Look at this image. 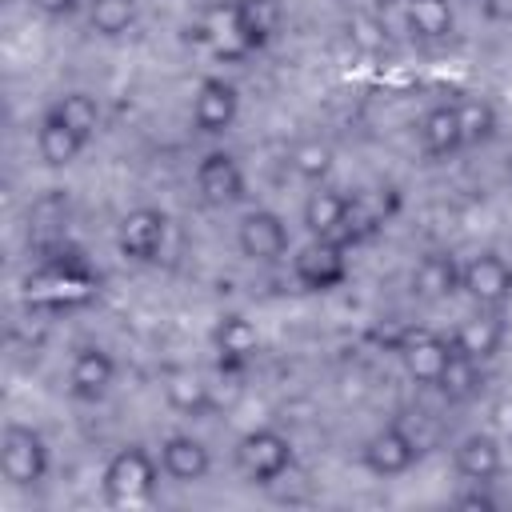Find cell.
Wrapping results in <instances>:
<instances>
[{
    "mask_svg": "<svg viewBox=\"0 0 512 512\" xmlns=\"http://www.w3.org/2000/svg\"><path fill=\"white\" fill-rule=\"evenodd\" d=\"M160 456H152L140 444H124L120 452H112V460L104 464L100 488L108 504H144L156 484H160Z\"/></svg>",
    "mask_w": 512,
    "mask_h": 512,
    "instance_id": "cell-1",
    "label": "cell"
},
{
    "mask_svg": "<svg viewBox=\"0 0 512 512\" xmlns=\"http://www.w3.org/2000/svg\"><path fill=\"white\" fill-rule=\"evenodd\" d=\"M236 468L248 484H276L292 468V440L276 428H252L236 440Z\"/></svg>",
    "mask_w": 512,
    "mask_h": 512,
    "instance_id": "cell-2",
    "label": "cell"
},
{
    "mask_svg": "<svg viewBox=\"0 0 512 512\" xmlns=\"http://www.w3.org/2000/svg\"><path fill=\"white\" fill-rule=\"evenodd\" d=\"M48 440L32 428V424H8L4 436H0V468H4V480L16 484V488H32L48 476Z\"/></svg>",
    "mask_w": 512,
    "mask_h": 512,
    "instance_id": "cell-3",
    "label": "cell"
},
{
    "mask_svg": "<svg viewBox=\"0 0 512 512\" xmlns=\"http://www.w3.org/2000/svg\"><path fill=\"white\" fill-rule=\"evenodd\" d=\"M292 280L304 292H332L348 280V244L332 236H312L292 256Z\"/></svg>",
    "mask_w": 512,
    "mask_h": 512,
    "instance_id": "cell-4",
    "label": "cell"
},
{
    "mask_svg": "<svg viewBox=\"0 0 512 512\" xmlns=\"http://www.w3.org/2000/svg\"><path fill=\"white\" fill-rule=\"evenodd\" d=\"M460 292L476 304V308H500L512 296V272L504 264L500 252L484 248L476 256H468L460 264Z\"/></svg>",
    "mask_w": 512,
    "mask_h": 512,
    "instance_id": "cell-5",
    "label": "cell"
},
{
    "mask_svg": "<svg viewBox=\"0 0 512 512\" xmlns=\"http://www.w3.org/2000/svg\"><path fill=\"white\" fill-rule=\"evenodd\" d=\"M164 240H168V216L160 208H132L120 216L116 224V248L124 260H136V264H148L164 252Z\"/></svg>",
    "mask_w": 512,
    "mask_h": 512,
    "instance_id": "cell-6",
    "label": "cell"
},
{
    "mask_svg": "<svg viewBox=\"0 0 512 512\" xmlns=\"http://www.w3.org/2000/svg\"><path fill=\"white\" fill-rule=\"evenodd\" d=\"M236 248L244 260L256 264H276L288 252V224L272 208H252L236 224Z\"/></svg>",
    "mask_w": 512,
    "mask_h": 512,
    "instance_id": "cell-7",
    "label": "cell"
},
{
    "mask_svg": "<svg viewBox=\"0 0 512 512\" xmlns=\"http://www.w3.org/2000/svg\"><path fill=\"white\" fill-rule=\"evenodd\" d=\"M416 456H420V440L400 424H384L380 432H372L360 452L372 476H404L416 464Z\"/></svg>",
    "mask_w": 512,
    "mask_h": 512,
    "instance_id": "cell-8",
    "label": "cell"
},
{
    "mask_svg": "<svg viewBox=\"0 0 512 512\" xmlns=\"http://www.w3.org/2000/svg\"><path fill=\"white\" fill-rule=\"evenodd\" d=\"M196 192L204 204L212 208H224V204H236L244 192H248V180H244V168L232 152H208L200 164H196Z\"/></svg>",
    "mask_w": 512,
    "mask_h": 512,
    "instance_id": "cell-9",
    "label": "cell"
},
{
    "mask_svg": "<svg viewBox=\"0 0 512 512\" xmlns=\"http://www.w3.org/2000/svg\"><path fill=\"white\" fill-rule=\"evenodd\" d=\"M240 116V92L232 80L224 76H204L196 96H192V124L208 136L232 128V120Z\"/></svg>",
    "mask_w": 512,
    "mask_h": 512,
    "instance_id": "cell-10",
    "label": "cell"
},
{
    "mask_svg": "<svg viewBox=\"0 0 512 512\" xmlns=\"http://www.w3.org/2000/svg\"><path fill=\"white\" fill-rule=\"evenodd\" d=\"M112 380H116V360H112L100 344L76 348V356H72V364H68V392H72V400L96 404V400L108 396Z\"/></svg>",
    "mask_w": 512,
    "mask_h": 512,
    "instance_id": "cell-11",
    "label": "cell"
},
{
    "mask_svg": "<svg viewBox=\"0 0 512 512\" xmlns=\"http://www.w3.org/2000/svg\"><path fill=\"white\" fill-rule=\"evenodd\" d=\"M160 468L176 484H200L212 472V452L204 440H196L188 432H172L160 440Z\"/></svg>",
    "mask_w": 512,
    "mask_h": 512,
    "instance_id": "cell-12",
    "label": "cell"
},
{
    "mask_svg": "<svg viewBox=\"0 0 512 512\" xmlns=\"http://www.w3.org/2000/svg\"><path fill=\"white\" fill-rule=\"evenodd\" d=\"M452 464L468 484H492L504 472V444L492 432H468L456 444Z\"/></svg>",
    "mask_w": 512,
    "mask_h": 512,
    "instance_id": "cell-13",
    "label": "cell"
},
{
    "mask_svg": "<svg viewBox=\"0 0 512 512\" xmlns=\"http://www.w3.org/2000/svg\"><path fill=\"white\" fill-rule=\"evenodd\" d=\"M400 360H404V372L416 380V384H436L440 380V372H444V364H448V352H452V340H444V336H436V332H424V328H416V332H408L404 340H400Z\"/></svg>",
    "mask_w": 512,
    "mask_h": 512,
    "instance_id": "cell-14",
    "label": "cell"
},
{
    "mask_svg": "<svg viewBox=\"0 0 512 512\" xmlns=\"http://www.w3.org/2000/svg\"><path fill=\"white\" fill-rule=\"evenodd\" d=\"M212 348L220 356V368H240V364H248L256 356L260 332L244 312H224L212 324Z\"/></svg>",
    "mask_w": 512,
    "mask_h": 512,
    "instance_id": "cell-15",
    "label": "cell"
},
{
    "mask_svg": "<svg viewBox=\"0 0 512 512\" xmlns=\"http://www.w3.org/2000/svg\"><path fill=\"white\" fill-rule=\"evenodd\" d=\"M420 148L424 156L432 160H444V156H456L464 148V128H460V112H456V100L452 104H432L424 116H420Z\"/></svg>",
    "mask_w": 512,
    "mask_h": 512,
    "instance_id": "cell-16",
    "label": "cell"
},
{
    "mask_svg": "<svg viewBox=\"0 0 512 512\" xmlns=\"http://www.w3.org/2000/svg\"><path fill=\"white\" fill-rule=\"evenodd\" d=\"M348 204H352V196H344V192H336V188H316V192H308L304 212H300V216H304V228H308L312 236H332V240L344 244Z\"/></svg>",
    "mask_w": 512,
    "mask_h": 512,
    "instance_id": "cell-17",
    "label": "cell"
},
{
    "mask_svg": "<svg viewBox=\"0 0 512 512\" xmlns=\"http://www.w3.org/2000/svg\"><path fill=\"white\" fill-rule=\"evenodd\" d=\"M412 288L424 300H448L460 292V264L452 252H424L412 268Z\"/></svg>",
    "mask_w": 512,
    "mask_h": 512,
    "instance_id": "cell-18",
    "label": "cell"
},
{
    "mask_svg": "<svg viewBox=\"0 0 512 512\" xmlns=\"http://www.w3.org/2000/svg\"><path fill=\"white\" fill-rule=\"evenodd\" d=\"M452 348H460L464 356L488 364V360L504 348V324H500V316H492V308H488V312L480 308L476 316H468V320L452 332Z\"/></svg>",
    "mask_w": 512,
    "mask_h": 512,
    "instance_id": "cell-19",
    "label": "cell"
},
{
    "mask_svg": "<svg viewBox=\"0 0 512 512\" xmlns=\"http://www.w3.org/2000/svg\"><path fill=\"white\" fill-rule=\"evenodd\" d=\"M232 12H236V24H240L248 52L268 48L280 32V20H284L280 0H232Z\"/></svg>",
    "mask_w": 512,
    "mask_h": 512,
    "instance_id": "cell-20",
    "label": "cell"
},
{
    "mask_svg": "<svg viewBox=\"0 0 512 512\" xmlns=\"http://www.w3.org/2000/svg\"><path fill=\"white\" fill-rule=\"evenodd\" d=\"M84 148H88V140L76 136L68 124H60L52 112L40 116V128H36V152H40V160H44L48 168H68Z\"/></svg>",
    "mask_w": 512,
    "mask_h": 512,
    "instance_id": "cell-21",
    "label": "cell"
},
{
    "mask_svg": "<svg viewBox=\"0 0 512 512\" xmlns=\"http://www.w3.org/2000/svg\"><path fill=\"white\" fill-rule=\"evenodd\" d=\"M164 400L184 416H208L212 412V392L192 368H168L164 372Z\"/></svg>",
    "mask_w": 512,
    "mask_h": 512,
    "instance_id": "cell-22",
    "label": "cell"
},
{
    "mask_svg": "<svg viewBox=\"0 0 512 512\" xmlns=\"http://www.w3.org/2000/svg\"><path fill=\"white\" fill-rule=\"evenodd\" d=\"M404 24L420 40H444L456 24L452 0H404Z\"/></svg>",
    "mask_w": 512,
    "mask_h": 512,
    "instance_id": "cell-23",
    "label": "cell"
},
{
    "mask_svg": "<svg viewBox=\"0 0 512 512\" xmlns=\"http://www.w3.org/2000/svg\"><path fill=\"white\" fill-rule=\"evenodd\" d=\"M48 112H52L60 124H68L76 136H84V140H92V136L100 132V104H96V96H88V92H64V96H56V100L48 104Z\"/></svg>",
    "mask_w": 512,
    "mask_h": 512,
    "instance_id": "cell-24",
    "label": "cell"
},
{
    "mask_svg": "<svg viewBox=\"0 0 512 512\" xmlns=\"http://www.w3.org/2000/svg\"><path fill=\"white\" fill-rule=\"evenodd\" d=\"M456 112H460V128H464V148L468 144H488L496 136V128H500V112L484 96H460Z\"/></svg>",
    "mask_w": 512,
    "mask_h": 512,
    "instance_id": "cell-25",
    "label": "cell"
},
{
    "mask_svg": "<svg viewBox=\"0 0 512 512\" xmlns=\"http://www.w3.org/2000/svg\"><path fill=\"white\" fill-rule=\"evenodd\" d=\"M436 388H440L448 400H468V396L480 388V360H472V356H464L460 348H452V352H448V364H444V372H440V380H436Z\"/></svg>",
    "mask_w": 512,
    "mask_h": 512,
    "instance_id": "cell-26",
    "label": "cell"
},
{
    "mask_svg": "<svg viewBox=\"0 0 512 512\" xmlns=\"http://www.w3.org/2000/svg\"><path fill=\"white\" fill-rule=\"evenodd\" d=\"M140 4L136 0H88V24L96 36H124L136 24Z\"/></svg>",
    "mask_w": 512,
    "mask_h": 512,
    "instance_id": "cell-27",
    "label": "cell"
},
{
    "mask_svg": "<svg viewBox=\"0 0 512 512\" xmlns=\"http://www.w3.org/2000/svg\"><path fill=\"white\" fill-rule=\"evenodd\" d=\"M332 160H336V152H332V144H324V140H300L296 148H292V156H288V164H292V172L300 176V180H308V184H324V176L332 172Z\"/></svg>",
    "mask_w": 512,
    "mask_h": 512,
    "instance_id": "cell-28",
    "label": "cell"
},
{
    "mask_svg": "<svg viewBox=\"0 0 512 512\" xmlns=\"http://www.w3.org/2000/svg\"><path fill=\"white\" fill-rule=\"evenodd\" d=\"M348 36H352L356 48H364V52H376V48L384 44V28H380L376 20H368V16H352V20H348Z\"/></svg>",
    "mask_w": 512,
    "mask_h": 512,
    "instance_id": "cell-29",
    "label": "cell"
},
{
    "mask_svg": "<svg viewBox=\"0 0 512 512\" xmlns=\"http://www.w3.org/2000/svg\"><path fill=\"white\" fill-rule=\"evenodd\" d=\"M456 504H460V508H484V512H492V508H496V496L488 492V484H472L468 492L456 496Z\"/></svg>",
    "mask_w": 512,
    "mask_h": 512,
    "instance_id": "cell-30",
    "label": "cell"
},
{
    "mask_svg": "<svg viewBox=\"0 0 512 512\" xmlns=\"http://www.w3.org/2000/svg\"><path fill=\"white\" fill-rule=\"evenodd\" d=\"M76 4L80 0H32V8H40L44 16H68V12H76Z\"/></svg>",
    "mask_w": 512,
    "mask_h": 512,
    "instance_id": "cell-31",
    "label": "cell"
},
{
    "mask_svg": "<svg viewBox=\"0 0 512 512\" xmlns=\"http://www.w3.org/2000/svg\"><path fill=\"white\" fill-rule=\"evenodd\" d=\"M496 424H500V432L512 440V400H500V404H496Z\"/></svg>",
    "mask_w": 512,
    "mask_h": 512,
    "instance_id": "cell-32",
    "label": "cell"
},
{
    "mask_svg": "<svg viewBox=\"0 0 512 512\" xmlns=\"http://www.w3.org/2000/svg\"><path fill=\"white\" fill-rule=\"evenodd\" d=\"M500 256H504V264H508V272H512V240L504 244V252H500Z\"/></svg>",
    "mask_w": 512,
    "mask_h": 512,
    "instance_id": "cell-33",
    "label": "cell"
}]
</instances>
